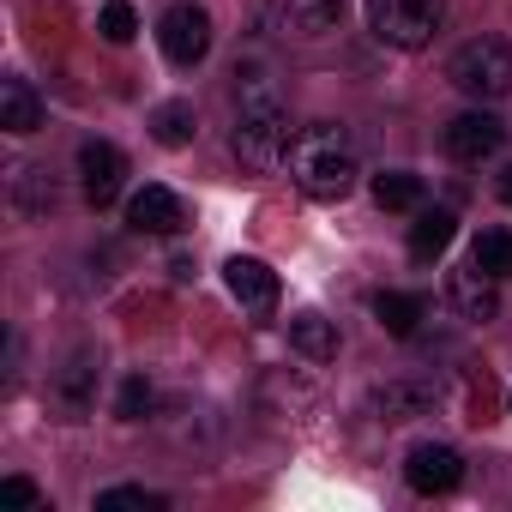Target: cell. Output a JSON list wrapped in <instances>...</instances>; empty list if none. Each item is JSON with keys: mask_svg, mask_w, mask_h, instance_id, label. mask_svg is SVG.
<instances>
[{"mask_svg": "<svg viewBox=\"0 0 512 512\" xmlns=\"http://www.w3.org/2000/svg\"><path fill=\"white\" fill-rule=\"evenodd\" d=\"M500 145H506V127H500V115H488V109H464V115L446 121V157H452V163H482V157H494Z\"/></svg>", "mask_w": 512, "mask_h": 512, "instance_id": "obj_10", "label": "cell"}, {"mask_svg": "<svg viewBox=\"0 0 512 512\" xmlns=\"http://www.w3.org/2000/svg\"><path fill=\"white\" fill-rule=\"evenodd\" d=\"M290 350H296V356H308V362H332V356H338V326H332L326 314H314V308H308V314H296V320H290Z\"/></svg>", "mask_w": 512, "mask_h": 512, "instance_id": "obj_16", "label": "cell"}, {"mask_svg": "<svg viewBox=\"0 0 512 512\" xmlns=\"http://www.w3.org/2000/svg\"><path fill=\"white\" fill-rule=\"evenodd\" d=\"M0 127H7L13 139H31L43 127V103L25 79H0Z\"/></svg>", "mask_w": 512, "mask_h": 512, "instance_id": "obj_14", "label": "cell"}, {"mask_svg": "<svg viewBox=\"0 0 512 512\" xmlns=\"http://www.w3.org/2000/svg\"><path fill=\"white\" fill-rule=\"evenodd\" d=\"M404 482H410L416 494H452V488L464 482V458H458V446H446V440H422V446H410V458H404Z\"/></svg>", "mask_w": 512, "mask_h": 512, "instance_id": "obj_9", "label": "cell"}, {"mask_svg": "<svg viewBox=\"0 0 512 512\" xmlns=\"http://www.w3.org/2000/svg\"><path fill=\"white\" fill-rule=\"evenodd\" d=\"M494 199H500V205H512V163L494 175Z\"/></svg>", "mask_w": 512, "mask_h": 512, "instance_id": "obj_27", "label": "cell"}, {"mask_svg": "<svg viewBox=\"0 0 512 512\" xmlns=\"http://www.w3.org/2000/svg\"><path fill=\"white\" fill-rule=\"evenodd\" d=\"M374 205H380V211H416V205H422V175H410V169L374 175Z\"/></svg>", "mask_w": 512, "mask_h": 512, "instance_id": "obj_20", "label": "cell"}, {"mask_svg": "<svg viewBox=\"0 0 512 512\" xmlns=\"http://www.w3.org/2000/svg\"><path fill=\"white\" fill-rule=\"evenodd\" d=\"M97 31H103L109 43H133V37H139V13H133V0H103Z\"/></svg>", "mask_w": 512, "mask_h": 512, "instance_id": "obj_24", "label": "cell"}, {"mask_svg": "<svg viewBox=\"0 0 512 512\" xmlns=\"http://www.w3.org/2000/svg\"><path fill=\"white\" fill-rule=\"evenodd\" d=\"M338 13H344V0H260L266 31H278L290 43H314V37L338 31Z\"/></svg>", "mask_w": 512, "mask_h": 512, "instance_id": "obj_6", "label": "cell"}, {"mask_svg": "<svg viewBox=\"0 0 512 512\" xmlns=\"http://www.w3.org/2000/svg\"><path fill=\"white\" fill-rule=\"evenodd\" d=\"M446 19V0H368V31L386 49H428Z\"/></svg>", "mask_w": 512, "mask_h": 512, "instance_id": "obj_4", "label": "cell"}, {"mask_svg": "<svg viewBox=\"0 0 512 512\" xmlns=\"http://www.w3.org/2000/svg\"><path fill=\"white\" fill-rule=\"evenodd\" d=\"M79 187H85V199H91L97 211L115 205L121 187H127V151L109 145V139H85V145H79Z\"/></svg>", "mask_w": 512, "mask_h": 512, "instance_id": "obj_8", "label": "cell"}, {"mask_svg": "<svg viewBox=\"0 0 512 512\" xmlns=\"http://www.w3.org/2000/svg\"><path fill=\"white\" fill-rule=\"evenodd\" d=\"M55 199H61V193H55L49 169H25V175H19V211H25V217H49Z\"/></svg>", "mask_w": 512, "mask_h": 512, "instance_id": "obj_23", "label": "cell"}, {"mask_svg": "<svg viewBox=\"0 0 512 512\" xmlns=\"http://www.w3.org/2000/svg\"><path fill=\"white\" fill-rule=\"evenodd\" d=\"M97 350H73L61 368H55V380H49V404L61 410V422H85L91 416V404H97Z\"/></svg>", "mask_w": 512, "mask_h": 512, "instance_id": "obj_7", "label": "cell"}, {"mask_svg": "<svg viewBox=\"0 0 512 512\" xmlns=\"http://www.w3.org/2000/svg\"><path fill=\"white\" fill-rule=\"evenodd\" d=\"M127 223H133L139 235H181V229H187V205H181L175 187L145 181V187L127 199Z\"/></svg>", "mask_w": 512, "mask_h": 512, "instance_id": "obj_11", "label": "cell"}, {"mask_svg": "<svg viewBox=\"0 0 512 512\" xmlns=\"http://www.w3.org/2000/svg\"><path fill=\"white\" fill-rule=\"evenodd\" d=\"M43 494H37V482L31 476H7L0 482V506H37Z\"/></svg>", "mask_w": 512, "mask_h": 512, "instance_id": "obj_26", "label": "cell"}, {"mask_svg": "<svg viewBox=\"0 0 512 512\" xmlns=\"http://www.w3.org/2000/svg\"><path fill=\"white\" fill-rule=\"evenodd\" d=\"M151 404H157L151 380H145V374H127V380H121V398H115V416H121V422H139V416H151Z\"/></svg>", "mask_w": 512, "mask_h": 512, "instance_id": "obj_25", "label": "cell"}, {"mask_svg": "<svg viewBox=\"0 0 512 512\" xmlns=\"http://www.w3.org/2000/svg\"><path fill=\"white\" fill-rule=\"evenodd\" d=\"M452 308H458L464 320H476V326H488V320L500 314V290H494V278H482L476 266H464V272H452Z\"/></svg>", "mask_w": 512, "mask_h": 512, "instance_id": "obj_13", "label": "cell"}, {"mask_svg": "<svg viewBox=\"0 0 512 512\" xmlns=\"http://www.w3.org/2000/svg\"><path fill=\"white\" fill-rule=\"evenodd\" d=\"M229 151L247 175H266L284 163L290 151V115L284 103H253V109H235V133H229Z\"/></svg>", "mask_w": 512, "mask_h": 512, "instance_id": "obj_2", "label": "cell"}, {"mask_svg": "<svg viewBox=\"0 0 512 512\" xmlns=\"http://www.w3.org/2000/svg\"><path fill=\"white\" fill-rule=\"evenodd\" d=\"M157 49L175 67H199L211 55V13L199 7V0H175V7L157 19Z\"/></svg>", "mask_w": 512, "mask_h": 512, "instance_id": "obj_5", "label": "cell"}, {"mask_svg": "<svg viewBox=\"0 0 512 512\" xmlns=\"http://www.w3.org/2000/svg\"><path fill=\"white\" fill-rule=\"evenodd\" d=\"M374 320L392 338H416V326L428 320V296H416V290H380L374 296Z\"/></svg>", "mask_w": 512, "mask_h": 512, "instance_id": "obj_15", "label": "cell"}, {"mask_svg": "<svg viewBox=\"0 0 512 512\" xmlns=\"http://www.w3.org/2000/svg\"><path fill=\"white\" fill-rule=\"evenodd\" d=\"M446 79L476 103H500V97H512V49L500 37H470L452 49Z\"/></svg>", "mask_w": 512, "mask_h": 512, "instance_id": "obj_3", "label": "cell"}, {"mask_svg": "<svg viewBox=\"0 0 512 512\" xmlns=\"http://www.w3.org/2000/svg\"><path fill=\"white\" fill-rule=\"evenodd\" d=\"M163 506H169V494L139 488V482H127V488H103V494H97V512H163Z\"/></svg>", "mask_w": 512, "mask_h": 512, "instance_id": "obj_22", "label": "cell"}, {"mask_svg": "<svg viewBox=\"0 0 512 512\" xmlns=\"http://www.w3.org/2000/svg\"><path fill=\"white\" fill-rule=\"evenodd\" d=\"M428 386H386V392H374V416L380 422H410V416H422L428 410Z\"/></svg>", "mask_w": 512, "mask_h": 512, "instance_id": "obj_21", "label": "cell"}, {"mask_svg": "<svg viewBox=\"0 0 512 512\" xmlns=\"http://www.w3.org/2000/svg\"><path fill=\"white\" fill-rule=\"evenodd\" d=\"M470 266H476L482 278L506 284V278H512V229H482L476 247H470Z\"/></svg>", "mask_w": 512, "mask_h": 512, "instance_id": "obj_18", "label": "cell"}, {"mask_svg": "<svg viewBox=\"0 0 512 512\" xmlns=\"http://www.w3.org/2000/svg\"><path fill=\"white\" fill-rule=\"evenodd\" d=\"M223 284H229V296L247 308V314H272L278 308V272L266 266V260H247V253H235V260L223 266Z\"/></svg>", "mask_w": 512, "mask_h": 512, "instance_id": "obj_12", "label": "cell"}, {"mask_svg": "<svg viewBox=\"0 0 512 512\" xmlns=\"http://www.w3.org/2000/svg\"><path fill=\"white\" fill-rule=\"evenodd\" d=\"M284 163H290V181H296L308 199H320V205H338V199L356 187V175H362L356 139H350L344 121H308V127H296Z\"/></svg>", "mask_w": 512, "mask_h": 512, "instance_id": "obj_1", "label": "cell"}, {"mask_svg": "<svg viewBox=\"0 0 512 512\" xmlns=\"http://www.w3.org/2000/svg\"><path fill=\"white\" fill-rule=\"evenodd\" d=\"M151 133H157V145H169V151H181V145H193V133H199V115H193V103H157V115H151Z\"/></svg>", "mask_w": 512, "mask_h": 512, "instance_id": "obj_19", "label": "cell"}, {"mask_svg": "<svg viewBox=\"0 0 512 512\" xmlns=\"http://www.w3.org/2000/svg\"><path fill=\"white\" fill-rule=\"evenodd\" d=\"M452 235H458V217L452 211H422L416 223H410V260H440V253L452 247Z\"/></svg>", "mask_w": 512, "mask_h": 512, "instance_id": "obj_17", "label": "cell"}]
</instances>
